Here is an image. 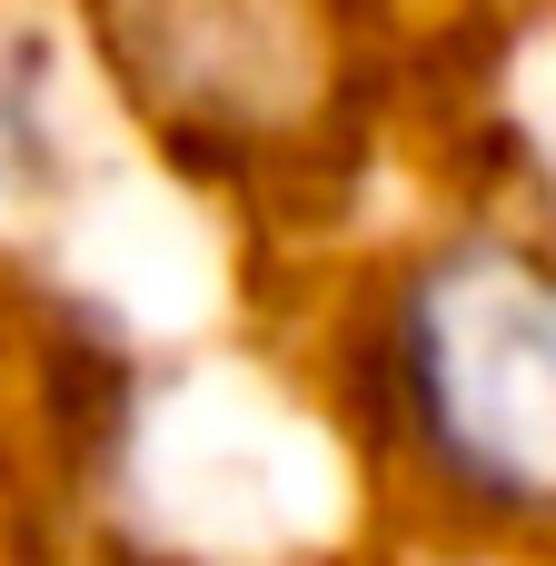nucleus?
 Wrapping results in <instances>:
<instances>
[{"mask_svg":"<svg viewBox=\"0 0 556 566\" xmlns=\"http://www.w3.org/2000/svg\"><path fill=\"white\" fill-rule=\"evenodd\" d=\"M40 169V50L20 20H0V199Z\"/></svg>","mask_w":556,"mask_h":566,"instance_id":"obj_2","label":"nucleus"},{"mask_svg":"<svg viewBox=\"0 0 556 566\" xmlns=\"http://www.w3.org/2000/svg\"><path fill=\"white\" fill-rule=\"evenodd\" d=\"M398 458L487 527H556V249L448 239L388 308Z\"/></svg>","mask_w":556,"mask_h":566,"instance_id":"obj_1","label":"nucleus"}]
</instances>
